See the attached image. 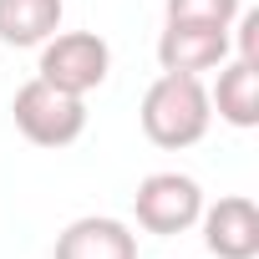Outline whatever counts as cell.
<instances>
[{"label":"cell","mask_w":259,"mask_h":259,"mask_svg":"<svg viewBox=\"0 0 259 259\" xmlns=\"http://www.w3.org/2000/svg\"><path fill=\"white\" fill-rule=\"evenodd\" d=\"M229 56H234V46H229V31H219V26L168 21L163 36H158V66H163V71L203 76V71H219Z\"/></svg>","instance_id":"5b68a950"},{"label":"cell","mask_w":259,"mask_h":259,"mask_svg":"<svg viewBox=\"0 0 259 259\" xmlns=\"http://www.w3.org/2000/svg\"><path fill=\"white\" fill-rule=\"evenodd\" d=\"M11 117H16L26 143H36V148H66V143H76L87 133V97H71V92L31 76L26 87H16Z\"/></svg>","instance_id":"7a4b0ae2"},{"label":"cell","mask_w":259,"mask_h":259,"mask_svg":"<svg viewBox=\"0 0 259 259\" xmlns=\"http://www.w3.org/2000/svg\"><path fill=\"white\" fill-rule=\"evenodd\" d=\"M51 259H138V234L122 219L87 213V219H71L56 234Z\"/></svg>","instance_id":"52a82bcc"},{"label":"cell","mask_w":259,"mask_h":259,"mask_svg":"<svg viewBox=\"0 0 259 259\" xmlns=\"http://www.w3.org/2000/svg\"><path fill=\"white\" fill-rule=\"evenodd\" d=\"M112 71V46L97 36V31H56L51 41H41V66L36 76L71 92V97H87L107 81Z\"/></svg>","instance_id":"3957f363"},{"label":"cell","mask_w":259,"mask_h":259,"mask_svg":"<svg viewBox=\"0 0 259 259\" xmlns=\"http://www.w3.org/2000/svg\"><path fill=\"white\" fill-rule=\"evenodd\" d=\"M66 0H0V46H41L61 31Z\"/></svg>","instance_id":"9c48e42d"},{"label":"cell","mask_w":259,"mask_h":259,"mask_svg":"<svg viewBox=\"0 0 259 259\" xmlns=\"http://www.w3.org/2000/svg\"><path fill=\"white\" fill-rule=\"evenodd\" d=\"M208 107L239 127V133H249V127H259V61H244V56H229L219 66V81L208 92Z\"/></svg>","instance_id":"ba28073f"},{"label":"cell","mask_w":259,"mask_h":259,"mask_svg":"<svg viewBox=\"0 0 259 259\" xmlns=\"http://www.w3.org/2000/svg\"><path fill=\"white\" fill-rule=\"evenodd\" d=\"M133 213L158 239L188 234L198 224V213H203V188L188 173H148L138 183V193H133Z\"/></svg>","instance_id":"277c9868"},{"label":"cell","mask_w":259,"mask_h":259,"mask_svg":"<svg viewBox=\"0 0 259 259\" xmlns=\"http://www.w3.org/2000/svg\"><path fill=\"white\" fill-rule=\"evenodd\" d=\"M239 11H244V0H163V16H168V21L219 26V31H229Z\"/></svg>","instance_id":"30bf717a"},{"label":"cell","mask_w":259,"mask_h":259,"mask_svg":"<svg viewBox=\"0 0 259 259\" xmlns=\"http://www.w3.org/2000/svg\"><path fill=\"white\" fill-rule=\"evenodd\" d=\"M138 122L153 148H193L203 143L208 122H213V107H208V87L203 76H183V71H163L153 76V87L143 92V107H138Z\"/></svg>","instance_id":"6da1fadb"},{"label":"cell","mask_w":259,"mask_h":259,"mask_svg":"<svg viewBox=\"0 0 259 259\" xmlns=\"http://www.w3.org/2000/svg\"><path fill=\"white\" fill-rule=\"evenodd\" d=\"M203 224V244L219 259H254L259 254V208L244 193H229L219 203H203L198 213Z\"/></svg>","instance_id":"8992f818"}]
</instances>
